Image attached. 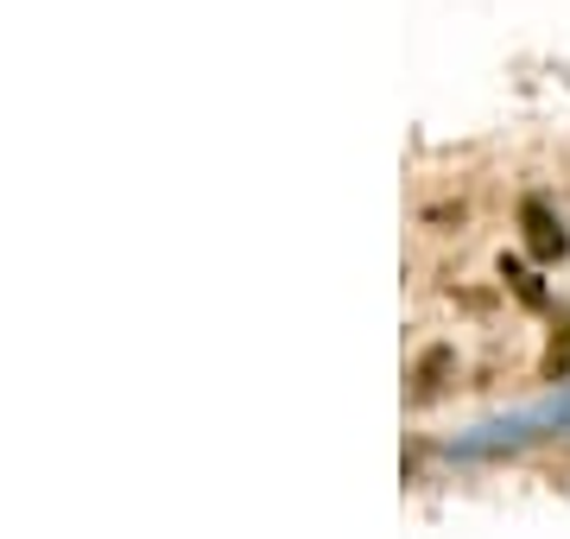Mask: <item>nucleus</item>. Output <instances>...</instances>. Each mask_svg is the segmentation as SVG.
Listing matches in <instances>:
<instances>
[{
  "label": "nucleus",
  "mask_w": 570,
  "mask_h": 539,
  "mask_svg": "<svg viewBox=\"0 0 570 539\" xmlns=\"http://www.w3.org/2000/svg\"><path fill=\"white\" fill-rule=\"evenodd\" d=\"M520 235H527L532 261H564L570 254V235H564V223L551 216L546 197H527V204H520Z\"/></svg>",
  "instance_id": "f257e3e1"
},
{
  "label": "nucleus",
  "mask_w": 570,
  "mask_h": 539,
  "mask_svg": "<svg viewBox=\"0 0 570 539\" xmlns=\"http://www.w3.org/2000/svg\"><path fill=\"white\" fill-rule=\"evenodd\" d=\"M501 280L513 286V298H520V305L546 312V286H539V273H532V267H520V261H501Z\"/></svg>",
  "instance_id": "f03ea898"
},
{
  "label": "nucleus",
  "mask_w": 570,
  "mask_h": 539,
  "mask_svg": "<svg viewBox=\"0 0 570 539\" xmlns=\"http://www.w3.org/2000/svg\"><path fill=\"white\" fill-rule=\"evenodd\" d=\"M564 374H570V336L551 343V355H546V381H564Z\"/></svg>",
  "instance_id": "7ed1b4c3"
}]
</instances>
